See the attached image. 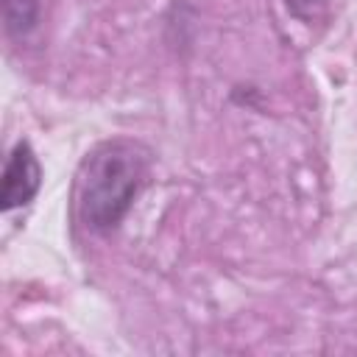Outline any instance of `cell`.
Masks as SVG:
<instances>
[{"label":"cell","mask_w":357,"mask_h":357,"mask_svg":"<svg viewBox=\"0 0 357 357\" xmlns=\"http://www.w3.org/2000/svg\"><path fill=\"white\" fill-rule=\"evenodd\" d=\"M151 170V153L134 139H109L86 153L75 178V212L92 231H112L128 215Z\"/></svg>","instance_id":"6da1fadb"},{"label":"cell","mask_w":357,"mask_h":357,"mask_svg":"<svg viewBox=\"0 0 357 357\" xmlns=\"http://www.w3.org/2000/svg\"><path fill=\"white\" fill-rule=\"evenodd\" d=\"M3 14L11 36H28L39 22V0H3Z\"/></svg>","instance_id":"3957f363"},{"label":"cell","mask_w":357,"mask_h":357,"mask_svg":"<svg viewBox=\"0 0 357 357\" xmlns=\"http://www.w3.org/2000/svg\"><path fill=\"white\" fill-rule=\"evenodd\" d=\"M318 3H321V0H287V6H293V11H298V14H301V11H310V8L318 6Z\"/></svg>","instance_id":"277c9868"},{"label":"cell","mask_w":357,"mask_h":357,"mask_svg":"<svg viewBox=\"0 0 357 357\" xmlns=\"http://www.w3.org/2000/svg\"><path fill=\"white\" fill-rule=\"evenodd\" d=\"M42 184V167L28 142H17L6 159L3 170V192H0V206L3 212H11L17 206H25L33 201Z\"/></svg>","instance_id":"7a4b0ae2"}]
</instances>
